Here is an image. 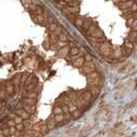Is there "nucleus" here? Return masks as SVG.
<instances>
[{"mask_svg":"<svg viewBox=\"0 0 137 137\" xmlns=\"http://www.w3.org/2000/svg\"><path fill=\"white\" fill-rule=\"evenodd\" d=\"M58 27V24L56 22H53L51 24L47 25V28H49V32H54L55 30H56V28Z\"/></svg>","mask_w":137,"mask_h":137,"instance_id":"f3484780","label":"nucleus"},{"mask_svg":"<svg viewBox=\"0 0 137 137\" xmlns=\"http://www.w3.org/2000/svg\"><path fill=\"white\" fill-rule=\"evenodd\" d=\"M69 50H70L69 46H64L62 49H59V55L61 57L66 58L68 56V54H69Z\"/></svg>","mask_w":137,"mask_h":137,"instance_id":"0eeeda50","label":"nucleus"},{"mask_svg":"<svg viewBox=\"0 0 137 137\" xmlns=\"http://www.w3.org/2000/svg\"><path fill=\"white\" fill-rule=\"evenodd\" d=\"M80 96H81V98H83L84 100H86L87 102H91V100L93 99V97H92V94H91V92L90 91H84L83 93L80 94Z\"/></svg>","mask_w":137,"mask_h":137,"instance_id":"39448f33","label":"nucleus"},{"mask_svg":"<svg viewBox=\"0 0 137 137\" xmlns=\"http://www.w3.org/2000/svg\"><path fill=\"white\" fill-rule=\"evenodd\" d=\"M91 25H92V20H90V19H83V27H81V29L84 30V32H86Z\"/></svg>","mask_w":137,"mask_h":137,"instance_id":"6e6552de","label":"nucleus"},{"mask_svg":"<svg viewBox=\"0 0 137 137\" xmlns=\"http://www.w3.org/2000/svg\"><path fill=\"white\" fill-rule=\"evenodd\" d=\"M67 107H68V111H69L70 113H71V112H73V111L75 110V109H77V108H76V106H75V105L72 103V102H70V103L67 105Z\"/></svg>","mask_w":137,"mask_h":137,"instance_id":"5701e85b","label":"nucleus"},{"mask_svg":"<svg viewBox=\"0 0 137 137\" xmlns=\"http://www.w3.org/2000/svg\"><path fill=\"white\" fill-rule=\"evenodd\" d=\"M84 58H85V61H93V57L91 56V55H89V54H87Z\"/></svg>","mask_w":137,"mask_h":137,"instance_id":"c756f323","label":"nucleus"},{"mask_svg":"<svg viewBox=\"0 0 137 137\" xmlns=\"http://www.w3.org/2000/svg\"><path fill=\"white\" fill-rule=\"evenodd\" d=\"M45 125H46V127H47V129L49 130H52V129H54V128H56V126H57V123L54 121V119L53 118H51L47 122H45Z\"/></svg>","mask_w":137,"mask_h":137,"instance_id":"9d476101","label":"nucleus"},{"mask_svg":"<svg viewBox=\"0 0 137 137\" xmlns=\"http://www.w3.org/2000/svg\"><path fill=\"white\" fill-rule=\"evenodd\" d=\"M3 107V104H2V102H0V109H1Z\"/></svg>","mask_w":137,"mask_h":137,"instance_id":"7c9ffc66","label":"nucleus"},{"mask_svg":"<svg viewBox=\"0 0 137 137\" xmlns=\"http://www.w3.org/2000/svg\"><path fill=\"white\" fill-rule=\"evenodd\" d=\"M124 47H125V49H127V50L132 51V50H133V47H134V43H132L129 39H126V40H125V42H124Z\"/></svg>","mask_w":137,"mask_h":137,"instance_id":"4468645a","label":"nucleus"},{"mask_svg":"<svg viewBox=\"0 0 137 137\" xmlns=\"http://www.w3.org/2000/svg\"><path fill=\"white\" fill-rule=\"evenodd\" d=\"M67 39H68V36L64 33H61L58 36V41H67Z\"/></svg>","mask_w":137,"mask_h":137,"instance_id":"412c9836","label":"nucleus"},{"mask_svg":"<svg viewBox=\"0 0 137 137\" xmlns=\"http://www.w3.org/2000/svg\"><path fill=\"white\" fill-rule=\"evenodd\" d=\"M2 134L4 136H9V129L8 128H3L2 129Z\"/></svg>","mask_w":137,"mask_h":137,"instance_id":"c85d7f7f","label":"nucleus"},{"mask_svg":"<svg viewBox=\"0 0 137 137\" xmlns=\"http://www.w3.org/2000/svg\"><path fill=\"white\" fill-rule=\"evenodd\" d=\"M74 25L77 27V28L81 29V27H83V18H80V17H76V19L74 20Z\"/></svg>","mask_w":137,"mask_h":137,"instance_id":"f8f14e48","label":"nucleus"},{"mask_svg":"<svg viewBox=\"0 0 137 137\" xmlns=\"http://www.w3.org/2000/svg\"><path fill=\"white\" fill-rule=\"evenodd\" d=\"M88 91L91 92L92 97H95V96H97V95L100 93V88L97 87V86H91V87H89Z\"/></svg>","mask_w":137,"mask_h":137,"instance_id":"423d86ee","label":"nucleus"},{"mask_svg":"<svg viewBox=\"0 0 137 137\" xmlns=\"http://www.w3.org/2000/svg\"><path fill=\"white\" fill-rule=\"evenodd\" d=\"M84 63H85V58L83 56H79L77 58H75L74 60H72V64L75 67H78V68H80L81 66H83Z\"/></svg>","mask_w":137,"mask_h":137,"instance_id":"f257e3e1","label":"nucleus"},{"mask_svg":"<svg viewBox=\"0 0 137 137\" xmlns=\"http://www.w3.org/2000/svg\"><path fill=\"white\" fill-rule=\"evenodd\" d=\"M60 113H63V110H62V107H61V105L55 106V108H54V114H60Z\"/></svg>","mask_w":137,"mask_h":137,"instance_id":"aec40b11","label":"nucleus"},{"mask_svg":"<svg viewBox=\"0 0 137 137\" xmlns=\"http://www.w3.org/2000/svg\"><path fill=\"white\" fill-rule=\"evenodd\" d=\"M135 38H136V31L131 30V31H130V33H129V38L128 39L132 43H135Z\"/></svg>","mask_w":137,"mask_h":137,"instance_id":"2eb2a0df","label":"nucleus"},{"mask_svg":"<svg viewBox=\"0 0 137 137\" xmlns=\"http://www.w3.org/2000/svg\"><path fill=\"white\" fill-rule=\"evenodd\" d=\"M58 41V35H56L54 32H50V42L52 44H56Z\"/></svg>","mask_w":137,"mask_h":137,"instance_id":"9b49d317","label":"nucleus"},{"mask_svg":"<svg viewBox=\"0 0 137 137\" xmlns=\"http://www.w3.org/2000/svg\"><path fill=\"white\" fill-rule=\"evenodd\" d=\"M16 129H17V131H19V132H24L26 130V127L24 126L23 123H21V124H17L16 125Z\"/></svg>","mask_w":137,"mask_h":137,"instance_id":"6ab92c4d","label":"nucleus"},{"mask_svg":"<svg viewBox=\"0 0 137 137\" xmlns=\"http://www.w3.org/2000/svg\"><path fill=\"white\" fill-rule=\"evenodd\" d=\"M53 119H54V121L57 123V124H59V123H62V122H64L66 119H65V115H64V113H60V114H54V116H53Z\"/></svg>","mask_w":137,"mask_h":137,"instance_id":"1a4fd4ad","label":"nucleus"},{"mask_svg":"<svg viewBox=\"0 0 137 137\" xmlns=\"http://www.w3.org/2000/svg\"><path fill=\"white\" fill-rule=\"evenodd\" d=\"M81 53L80 50L76 46H73V47H70L69 50V55L70 56H74V57H78V56H81Z\"/></svg>","mask_w":137,"mask_h":137,"instance_id":"f03ea898","label":"nucleus"},{"mask_svg":"<svg viewBox=\"0 0 137 137\" xmlns=\"http://www.w3.org/2000/svg\"><path fill=\"white\" fill-rule=\"evenodd\" d=\"M71 115H72V119H77L81 115V110H79V109H75L73 112H71Z\"/></svg>","mask_w":137,"mask_h":137,"instance_id":"a211bd4d","label":"nucleus"},{"mask_svg":"<svg viewBox=\"0 0 137 137\" xmlns=\"http://www.w3.org/2000/svg\"><path fill=\"white\" fill-rule=\"evenodd\" d=\"M0 101H1V98H0Z\"/></svg>","mask_w":137,"mask_h":137,"instance_id":"473e14b6","label":"nucleus"},{"mask_svg":"<svg viewBox=\"0 0 137 137\" xmlns=\"http://www.w3.org/2000/svg\"><path fill=\"white\" fill-rule=\"evenodd\" d=\"M129 10H130V11H132V12H136V10H137V6H136V3H133L131 6H130Z\"/></svg>","mask_w":137,"mask_h":137,"instance_id":"cd10ccee","label":"nucleus"},{"mask_svg":"<svg viewBox=\"0 0 137 137\" xmlns=\"http://www.w3.org/2000/svg\"><path fill=\"white\" fill-rule=\"evenodd\" d=\"M22 108L24 109L25 111L31 113V112H33V110H35V105H34V106H30V105H27V104H23Z\"/></svg>","mask_w":137,"mask_h":137,"instance_id":"ddd939ff","label":"nucleus"},{"mask_svg":"<svg viewBox=\"0 0 137 137\" xmlns=\"http://www.w3.org/2000/svg\"><path fill=\"white\" fill-rule=\"evenodd\" d=\"M55 46L58 47V49H62V47H64V46H67V41H57V43Z\"/></svg>","mask_w":137,"mask_h":137,"instance_id":"4be33fe9","label":"nucleus"},{"mask_svg":"<svg viewBox=\"0 0 137 137\" xmlns=\"http://www.w3.org/2000/svg\"><path fill=\"white\" fill-rule=\"evenodd\" d=\"M6 126H8V127H12V126H16V123H15V121H13V120L9 119V120L7 121V123H6Z\"/></svg>","mask_w":137,"mask_h":137,"instance_id":"bb28decb","label":"nucleus"},{"mask_svg":"<svg viewBox=\"0 0 137 137\" xmlns=\"http://www.w3.org/2000/svg\"><path fill=\"white\" fill-rule=\"evenodd\" d=\"M91 36H94V37H98V38H100V37H103V36H104V34H103V31H102L101 29L97 28V30H96V31L94 32V34H93V35H91Z\"/></svg>","mask_w":137,"mask_h":137,"instance_id":"dca6fc26","label":"nucleus"},{"mask_svg":"<svg viewBox=\"0 0 137 137\" xmlns=\"http://www.w3.org/2000/svg\"><path fill=\"white\" fill-rule=\"evenodd\" d=\"M133 3H135V0H128V1H126V2H122L119 6L123 10H126V9L130 8V6H131Z\"/></svg>","mask_w":137,"mask_h":137,"instance_id":"20e7f679","label":"nucleus"},{"mask_svg":"<svg viewBox=\"0 0 137 137\" xmlns=\"http://www.w3.org/2000/svg\"><path fill=\"white\" fill-rule=\"evenodd\" d=\"M22 102H23V104H27V105H30V106H34V105L36 104V99L23 97V98H22Z\"/></svg>","mask_w":137,"mask_h":137,"instance_id":"7ed1b4c3","label":"nucleus"},{"mask_svg":"<svg viewBox=\"0 0 137 137\" xmlns=\"http://www.w3.org/2000/svg\"><path fill=\"white\" fill-rule=\"evenodd\" d=\"M13 121H15V123H16V125L17 124H21V123H23V121H24V119L22 118V116H20V115H17L15 119H13Z\"/></svg>","mask_w":137,"mask_h":137,"instance_id":"b1692460","label":"nucleus"},{"mask_svg":"<svg viewBox=\"0 0 137 137\" xmlns=\"http://www.w3.org/2000/svg\"><path fill=\"white\" fill-rule=\"evenodd\" d=\"M21 1H22V4L25 6L26 8H28V7H29V5L32 3L31 0H21Z\"/></svg>","mask_w":137,"mask_h":137,"instance_id":"393cba45","label":"nucleus"},{"mask_svg":"<svg viewBox=\"0 0 137 137\" xmlns=\"http://www.w3.org/2000/svg\"><path fill=\"white\" fill-rule=\"evenodd\" d=\"M120 1H121V3H122V2H126V1H128V0H120Z\"/></svg>","mask_w":137,"mask_h":137,"instance_id":"2f4dec72","label":"nucleus"},{"mask_svg":"<svg viewBox=\"0 0 137 137\" xmlns=\"http://www.w3.org/2000/svg\"><path fill=\"white\" fill-rule=\"evenodd\" d=\"M9 129V135H15L18 131H17V129H16V126H12V127H8Z\"/></svg>","mask_w":137,"mask_h":137,"instance_id":"a878e982","label":"nucleus"}]
</instances>
